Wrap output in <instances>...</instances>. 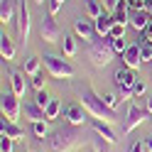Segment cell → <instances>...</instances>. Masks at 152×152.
Instances as JSON below:
<instances>
[{"label":"cell","instance_id":"obj_1","mask_svg":"<svg viewBox=\"0 0 152 152\" xmlns=\"http://www.w3.org/2000/svg\"><path fill=\"white\" fill-rule=\"evenodd\" d=\"M81 106L86 108L93 118L106 120V123H110V125L118 120V118H115V113H113V110L106 106V103H103V96H98L93 86H88L86 91H81Z\"/></svg>","mask_w":152,"mask_h":152},{"label":"cell","instance_id":"obj_2","mask_svg":"<svg viewBox=\"0 0 152 152\" xmlns=\"http://www.w3.org/2000/svg\"><path fill=\"white\" fill-rule=\"evenodd\" d=\"M113 54H115V49H113V44H110V37H103V42H91V47H88V59H91L93 66H98V69L110 64Z\"/></svg>","mask_w":152,"mask_h":152},{"label":"cell","instance_id":"obj_3","mask_svg":"<svg viewBox=\"0 0 152 152\" xmlns=\"http://www.w3.org/2000/svg\"><path fill=\"white\" fill-rule=\"evenodd\" d=\"M44 66H47V71H49L52 79H74L76 76L74 66L69 61L59 59V56H54V54H44Z\"/></svg>","mask_w":152,"mask_h":152},{"label":"cell","instance_id":"obj_4","mask_svg":"<svg viewBox=\"0 0 152 152\" xmlns=\"http://www.w3.org/2000/svg\"><path fill=\"white\" fill-rule=\"evenodd\" d=\"M147 115H150L147 108H140V106H135V103H130L125 118H123V135H130L137 125H142V123L147 120Z\"/></svg>","mask_w":152,"mask_h":152},{"label":"cell","instance_id":"obj_5","mask_svg":"<svg viewBox=\"0 0 152 152\" xmlns=\"http://www.w3.org/2000/svg\"><path fill=\"white\" fill-rule=\"evenodd\" d=\"M76 142H79V137H76L74 130H56L52 137V150L54 152H69L76 147Z\"/></svg>","mask_w":152,"mask_h":152},{"label":"cell","instance_id":"obj_6","mask_svg":"<svg viewBox=\"0 0 152 152\" xmlns=\"http://www.w3.org/2000/svg\"><path fill=\"white\" fill-rule=\"evenodd\" d=\"M0 110H3V118H7L10 123H17V118H20V96L3 93L0 96Z\"/></svg>","mask_w":152,"mask_h":152},{"label":"cell","instance_id":"obj_7","mask_svg":"<svg viewBox=\"0 0 152 152\" xmlns=\"http://www.w3.org/2000/svg\"><path fill=\"white\" fill-rule=\"evenodd\" d=\"M39 34H42V39L47 44H56L61 39V27L56 25V20L52 15H47V17H42V22H39Z\"/></svg>","mask_w":152,"mask_h":152},{"label":"cell","instance_id":"obj_8","mask_svg":"<svg viewBox=\"0 0 152 152\" xmlns=\"http://www.w3.org/2000/svg\"><path fill=\"white\" fill-rule=\"evenodd\" d=\"M17 37H20L22 44H27V37H30V7H27V3H20V12H17Z\"/></svg>","mask_w":152,"mask_h":152},{"label":"cell","instance_id":"obj_9","mask_svg":"<svg viewBox=\"0 0 152 152\" xmlns=\"http://www.w3.org/2000/svg\"><path fill=\"white\" fill-rule=\"evenodd\" d=\"M113 81H115L118 88H132L137 83V76H135V69H130V66L123 64L120 69L115 71V76H113Z\"/></svg>","mask_w":152,"mask_h":152},{"label":"cell","instance_id":"obj_10","mask_svg":"<svg viewBox=\"0 0 152 152\" xmlns=\"http://www.w3.org/2000/svg\"><path fill=\"white\" fill-rule=\"evenodd\" d=\"M86 108L81 106V103H71V106H66L64 108V115H66V120H69V125H83V123H86L88 118H86Z\"/></svg>","mask_w":152,"mask_h":152},{"label":"cell","instance_id":"obj_11","mask_svg":"<svg viewBox=\"0 0 152 152\" xmlns=\"http://www.w3.org/2000/svg\"><path fill=\"white\" fill-rule=\"evenodd\" d=\"M142 61H145V59H142V47H140L137 42L130 44L128 49H125V54H123V64L130 66V69H137Z\"/></svg>","mask_w":152,"mask_h":152},{"label":"cell","instance_id":"obj_12","mask_svg":"<svg viewBox=\"0 0 152 152\" xmlns=\"http://www.w3.org/2000/svg\"><path fill=\"white\" fill-rule=\"evenodd\" d=\"M93 130H96V135H101L103 140H108L110 145H115L118 142V135H115V130L110 128V123H106V120H93Z\"/></svg>","mask_w":152,"mask_h":152},{"label":"cell","instance_id":"obj_13","mask_svg":"<svg viewBox=\"0 0 152 152\" xmlns=\"http://www.w3.org/2000/svg\"><path fill=\"white\" fill-rule=\"evenodd\" d=\"M74 32L81 37L83 42H93V34H96V25L88 20H76L74 22Z\"/></svg>","mask_w":152,"mask_h":152},{"label":"cell","instance_id":"obj_14","mask_svg":"<svg viewBox=\"0 0 152 152\" xmlns=\"http://www.w3.org/2000/svg\"><path fill=\"white\" fill-rule=\"evenodd\" d=\"M0 135H7L12 140H25V130L17 123H10L7 118H3V123H0Z\"/></svg>","mask_w":152,"mask_h":152},{"label":"cell","instance_id":"obj_15","mask_svg":"<svg viewBox=\"0 0 152 152\" xmlns=\"http://www.w3.org/2000/svg\"><path fill=\"white\" fill-rule=\"evenodd\" d=\"M150 12L147 10H132V15H130V25L135 27L137 32H145L147 30V25H150Z\"/></svg>","mask_w":152,"mask_h":152},{"label":"cell","instance_id":"obj_16","mask_svg":"<svg viewBox=\"0 0 152 152\" xmlns=\"http://www.w3.org/2000/svg\"><path fill=\"white\" fill-rule=\"evenodd\" d=\"M113 22H115V17H110L108 12H103L98 20H93V25H96V32L101 37H110V30H113Z\"/></svg>","mask_w":152,"mask_h":152},{"label":"cell","instance_id":"obj_17","mask_svg":"<svg viewBox=\"0 0 152 152\" xmlns=\"http://www.w3.org/2000/svg\"><path fill=\"white\" fill-rule=\"evenodd\" d=\"M10 88H12L15 96H25L27 83H25V74L22 71H10Z\"/></svg>","mask_w":152,"mask_h":152},{"label":"cell","instance_id":"obj_18","mask_svg":"<svg viewBox=\"0 0 152 152\" xmlns=\"http://www.w3.org/2000/svg\"><path fill=\"white\" fill-rule=\"evenodd\" d=\"M0 54H3L5 61H12L15 59V44H12L10 37L5 34V30H3V34H0Z\"/></svg>","mask_w":152,"mask_h":152},{"label":"cell","instance_id":"obj_19","mask_svg":"<svg viewBox=\"0 0 152 152\" xmlns=\"http://www.w3.org/2000/svg\"><path fill=\"white\" fill-rule=\"evenodd\" d=\"M12 20H15V0H3V3H0V22L5 27Z\"/></svg>","mask_w":152,"mask_h":152},{"label":"cell","instance_id":"obj_20","mask_svg":"<svg viewBox=\"0 0 152 152\" xmlns=\"http://www.w3.org/2000/svg\"><path fill=\"white\" fill-rule=\"evenodd\" d=\"M25 115L30 118L32 123L47 120V113H44V108H39V106H37V103H27V106H25Z\"/></svg>","mask_w":152,"mask_h":152},{"label":"cell","instance_id":"obj_21","mask_svg":"<svg viewBox=\"0 0 152 152\" xmlns=\"http://www.w3.org/2000/svg\"><path fill=\"white\" fill-rule=\"evenodd\" d=\"M130 10H132V7L128 5V0H118L115 15H113V17H115V22H123V25H125V22H130Z\"/></svg>","mask_w":152,"mask_h":152},{"label":"cell","instance_id":"obj_22","mask_svg":"<svg viewBox=\"0 0 152 152\" xmlns=\"http://www.w3.org/2000/svg\"><path fill=\"white\" fill-rule=\"evenodd\" d=\"M61 52L69 56H76V52H79V47H76V39L74 37H69V34H64V39H61Z\"/></svg>","mask_w":152,"mask_h":152},{"label":"cell","instance_id":"obj_23","mask_svg":"<svg viewBox=\"0 0 152 152\" xmlns=\"http://www.w3.org/2000/svg\"><path fill=\"white\" fill-rule=\"evenodd\" d=\"M25 74L27 76H37L39 74V56H27L25 59Z\"/></svg>","mask_w":152,"mask_h":152},{"label":"cell","instance_id":"obj_24","mask_svg":"<svg viewBox=\"0 0 152 152\" xmlns=\"http://www.w3.org/2000/svg\"><path fill=\"white\" fill-rule=\"evenodd\" d=\"M44 113H47V120L59 118V113H61V101H59V98H52V103L44 108Z\"/></svg>","mask_w":152,"mask_h":152},{"label":"cell","instance_id":"obj_25","mask_svg":"<svg viewBox=\"0 0 152 152\" xmlns=\"http://www.w3.org/2000/svg\"><path fill=\"white\" fill-rule=\"evenodd\" d=\"M86 12H88L91 20H98V17L103 15V7H101L98 0H86Z\"/></svg>","mask_w":152,"mask_h":152},{"label":"cell","instance_id":"obj_26","mask_svg":"<svg viewBox=\"0 0 152 152\" xmlns=\"http://www.w3.org/2000/svg\"><path fill=\"white\" fill-rule=\"evenodd\" d=\"M110 44H113V49H115V54H125V49L130 47L125 37H110Z\"/></svg>","mask_w":152,"mask_h":152},{"label":"cell","instance_id":"obj_27","mask_svg":"<svg viewBox=\"0 0 152 152\" xmlns=\"http://www.w3.org/2000/svg\"><path fill=\"white\" fill-rule=\"evenodd\" d=\"M103 103H106L110 110H115L118 103H120V96H118V93H103Z\"/></svg>","mask_w":152,"mask_h":152},{"label":"cell","instance_id":"obj_28","mask_svg":"<svg viewBox=\"0 0 152 152\" xmlns=\"http://www.w3.org/2000/svg\"><path fill=\"white\" fill-rule=\"evenodd\" d=\"M34 103H37L39 108H47V106L52 103V96H49L47 91H37V96H34Z\"/></svg>","mask_w":152,"mask_h":152},{"label":"cell","instance_id":"obj_29","mask_svg":"<svg viewBox=\"0 0 152 152\" xmlns=\"http://www.w3.org/2000/svg\"><path fill=\"white\" fill-rule=\"evenodd\" d=\"M32 132H34L37 137H47V132H49V128H47V120H39V123H34Z\"/></svg>","mask_w":152,"mask_h":152},{"label":"cell","instance_id":"obj_30","mask_svg":"<svg viewBox=\"0 0 152 152\" xmlns=\"http://www.w3.org/2000/svg\"><path fill=\"white\" fill-rule=\"evenodd\" d=\"M108 147H110V142H108V140H103L101 135L93 140V150H96V152H108Z\"/></svg>","mask_w":152,"mask_h":152},{"label":"cell","instance_id":"obj_31","mask_svg":"<svg viewBox=\"0 0 152 152\" xmlns=\"http://www.w3.org/2000/svg\"><path fill=\"white\" fill-rule=\"evenodd\" d=\"M12 137H7V135H0V152H12Z\"/></svg>","mask_w":152,"mask_h":152},{"label":"cell","instance_id":"obj_32","mask_svg":"<svg viewBox=\"0 0 152 152\" xmlns=\"http://www.w3.org/2000/svg\"><path fill=\"white\" fill-rule=\"evenodd\" d=\"M132 93H135V98L137 96H145V93H147V83L142 81V79H137V83L132 86Z\"/></svg>","mask_w":152,"mask_h":152},{"label":"cell","instance_id":"obj_33","mask_svg":"<svg viewBox=\"0 0 152 152\" xmlns=\"http://www.w3.org/2000/svg\"><path fill=\"white\" fill-rule=\"evenodd\" d=\"M110 37H125V25H123V22H113Z\"/></svg>","mask_w":152,"mask_h":152},{"label":"cell","instance_id":"obj_34","mask_svg":"<svg viewBox=\"0 0 152 152\" xmlns=\"http://www.w3.org/2000/svg\"><path fill=\"white\" fill-rule=\"evenodd\" d=\"M32 86H34L37 91H44V76H42V74L32 76Z\"/></svg>","mask_w":152,"mask_h":152},{"label":"cell","instance_id":"obj_35","mask_svg":"<svg viewBox=\"0 0 152 152\" xmlns=\"http://www.w3.org/2000/svg\"><path fill=\"white\" fill-rule=\"evenodd\" d=\"M130 152H147V147H145V140H135L130 145Z\"/></svg>","mask_w":152,"mask_h":152},{"label":"cell","instance_id":"obj_36","mask_svg":"<svg viewBox=\"0 0 152 152\" xmlns=\"http://www.w3.org/2000/svg\"><path fill=\"white\" fill-rule=\"evenodd\" d=\"M142 59H145V61H152V42L142 44Z\"/></svg>","mask_w":152,"mask_h":152},{"label":"cell","instance_id":"obj_37","mask_svg":"<svg viewBox=\"0 0 152 152\" xmlns=\"http://www.w3.org/2000/svg\"><path fill=\"white\" fill-rule=\"evenodd\" d=\"M118 96H120V101H130V98H135V93H132V88H120Z\"/></svg>","mask_w":152,"mask_h":152},{"label":"cell","instance_id":"obj_38","mask_svg":"<svg viewBox=\"0 0 152 152\" xmlns=\"http://www.w3.org/2000/svg\"><path fill=\"white\" fill-rule=\"evenodd\" d=\"M128 5L132 7V10H145V5H147V0H128Z\"/></svg>","mask_w":152,"mask_h":152},{"label":"cell","instance_id":"obj_39","mask_svg":"<svg viewBox=\"0 0 152 152\" xmlns=\"http://www.w3.org/2000/svg\"><path fill=\"white\" fill-rule=\"evenodd\" d=\"M59 10H61V3H56V0H49V15L54 17Z\"/></svg>","mask_w":152,"mask_h":152},{"label":"cell","instance_id":"obj_40","mask_svg":"<svg viewBox=\"0 0 152 152\" xmlns=\"http://www.w3.org/2000/svg\"><path fill=\"white\" fill-rule=\"evenodd\" d=\"M103 7H108V10H115V7H118V0H103Z\"/></svg>","mask_w":152,"mask_h":152},{"label":"cell","instance_id":"obj_41","mask_svg":"<svg viewBox=\"0 0 152 152\" xmlns=\"http://www.w3.org/2000/svg\"><path fill=\"white\" fill-rule=\"evenodd\" d=\"M142 34H145V37H147V42H152V22L147 25V30H145V32H142Z\"/></svg>","mask_w":152,"mask_h":152},{"label":"cell","instance_id":"obj_42","mask_svg":"<svg viewBox=\"0 0 152 152\" xmlns=\"http://www.w3.org/2000/svg\"><path fill=\"white\" fill-rule=\"evenodd\" d=\"M145 147H147V152H152V135L145 137Z\"/></svg>","mask_w":152,"mask_h":152},{"label":"cell","instance_id":"obj_43","mask_svg":"<svg viewBox=\"0 0 152 152\" xmlns=\"http://www.w3.org/2000/svg\"><path fill=\"white\" fill-rule=\"evenodd\" d=\"M145 108H147V113H150V115H152V96L147 98V106H145Z\"/></svg>","mask_w":152,"mask_h":152},{"label":"cell","instance_id":"obj_44","mask_svg":"<svg viewBox=\"0 0 152 152\" xmlns=\"http://www.w3.org/2000/svg\"><path fill=\"white\" fill-rule=\"evenodd\" d=\"M145 10L150 12V17H152V0H147V5H145Z\"/></svg>","mask_w":152,"mask_h":152},{"label":"cell","instance_id":"obj_45","mask_svg":"<svg viewBox=\"0 0 152 152\" xmlns=\"http://www.w3.org/2000/svg\"><path fill=\"white\" fill-rule=\"evenodd\" d=\"M34 3H39V5H44V0H34Z\"/></svg>","mask_w":152,"mask_h":152},{"label":"cell","instance_id":"obj_46","mask_svg":"<svg viewBox=\"0 0 152 152\" xmlns=\"http://www.w3.org/2000/svg\"><path fill=\"white\" fill-rule=\"evenodd\" d=\"M56 3H61V5H64V0H56Z\"/></svg>","mask_w":152,"mask_h":152}]
</instances>
